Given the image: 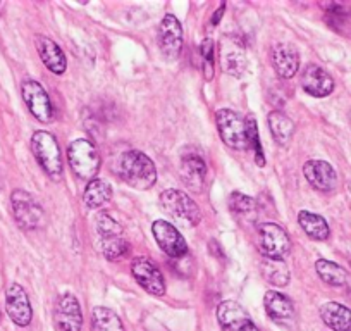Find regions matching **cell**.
<instances>
[{"label": "cell", "instance_id": "obj_1", "mask_svg": "<svg viewBox=\"0 0 351 331\" xmlns=\"http://www.w3.org/2000/svg\"><path fill=\"white\" fill-rule=\"evenodd\" d=\"M116 173L124 183L136 190H148L157 181L154 161L140 150L123 152L116 162Z\"/></svg>", "mask_w": 351, "mask_h": 331}, {"label": "cell", "instance_id": "obj_2", "mask_svg": "<svg viewBox=\"0 0 351 331\" xmlns=\"http://www.w3.org/2000/svg\"><path fill=\"white\" fill-rule=\"evenodd\" d=\"M67 161L74 176L80 180L90 181L95 180L97 173L100 171V154L95 145L86 138L74 140L67 150Z\"/></svg>", "mask_w": 351, "mask_h": 331}, {"label": "cell", "instance_id": "obj_3", "mask_svg": "<svg viewBox=\"0 0 351 331\" xmlns=\"http://www.w3.org/2000/svg\"><path fill=\"white\" fill-rule=\"evenodd\" d=\"M160 204L164 211L184 228H193L202 221L200 207L186 192L169 188L160 195Z\"/></svg>", "mask_w": 351, "mask_h": 331}, {"label": "cell", "instance_id": "obj_4", "mask_svg": "<svg viewBox=\"0 0 351 331\" xmlns=\"http://www.w3.org/2000/svg\"><path fill=\"white\" fill-rule=\"evenodd\" d=\"M32 150L43 171L52 180L59 181L62 176V155L56 137L49 131H36L32 138Z\"/></svg>", "mask_w": 351, "mask_h": 331}, {"label": "cell", "instance_id": "obj_5", "mask_svg": "<svg viewBox=\"0 0 351 331\" xmlns=\"http://www.w3.org/2000/svg\"><path fill=\"white\" fill-rule=\"evenodd\" d=\"M215 123H217L219 135L228 147L234 150L245 152L252 148L248 137L246 119H243L238 113L231 109H221L215 113Z\"/></svg>", "mask_w": 351, "mask_h": 331}, {"label": "cell", "instance_id": "obj_6", "mask_svg": "<svg viewBox=\"0 0 351 331\" xmlns=\"http://www.w3.org/2000/svg\"><path fill=\"white\" fill-rule=\"evenodd\" d=\"M258 251L265 259L285 261L291 252V240L276 222H262L258 225Z\"/></svg>", "mask_w": 351, "mask_h": 331}, {"label": "cell", "instance_id": "obj_7", "mask_svg": "<svg viewBox=\"0 0 351 331\" xmlns=\"http://www.w3.org/2000/svg\"><path fill=\"white\" fill-rule=\"evenodd\" d=\"M12 214L16 222L23 229H36L45 222V212H43L40 202L32 194L25 190H14L11 195Z\"/></svg>", "mask_w": 351, "mask_h": 331}, {"label": "cell", "instance_id": "obj_8", "mask_svg": "<svg viewBox=\"0 0 351 331\" xmlns=\"http://www.w3.org/2000/svg\"><path fill=\"white\" fill-rule=\"evenodd\" d=\"M21 95L33 117H36L40 123H52L53 116H56L52 102H50V97L47 95L45 89L40 85L38 81H25L21 85Z\"/></svg>", "mask_w": 351, "mask_h": 331}, {"label": "cell", "instance_id": "obj_9", "mask_svg": "<svg viewBox=\"0 0 351 331\" xmlns=\"http://www.w3.org/2000/svg\"><path fill=\"white\" fill-rule=\"evenodd\" d=\"M158 47L167 60H176L183 50V28L180 19L172 14H165L158 25Z\"/></svg>", "mask_w": 351, "mask_h": 331}, {"label": "cell", "instance_id": "obj_10", "mask_svg": "<svg viewBox=\"0 0 351 331\" xmlns=\"http://www.w3.org/2000/svg\"><path fill=\"white\" fill-rule=\"evenodd\" d=\"M152 233H154L158 247H160L162 251H164V254H167L169 258L178 259L186 255V240L183 238V235H181V233L176 229V226H172L171 222L158 219V221H155L154 225H152Z\"/></svg>", "mask_w": 351, "mask_h": 331}, {"label": "cell", "instance_id": "obj_11", "mask_svg": "<svg viewBox=\"0 0 351 331\" xmlns=\"http://www.w3.org/2000/svg\"><path fill=\"white\" fill-rule=\"evenodd\" d=\"M131 273H133L134 279L138 285L145 290V292L152 293V295H164L165 293V282L162 273L152 262L148 258H136L131 262Z\"/></svg>", "mask_w": 351, "mask_h": 331}, {"label": "cell", "instance_id": "obj_12", "mask_svg": "<svg viewBox=\"0 0 351 331\" xmlns=\"http://www.w3.org/2000/svg\"><path fill=\"white\" fill-rule=\"evenodd\" d=\"M53 323L59 331H81L83 326V314L80 302L71 293L59 297L53 309Z\"/></svg>", "mask_w": 351, "mask_h": 331}, {"label": "cell", "instance_id": "obj_13", "mask_svg": "<svg viewBox=\"0 0 351 331\" xmlns=\"http://www.w3.org/2000/svg\"><path fill=\"white\" fill-rule=\"evenodd\" d=\"M5 310H8L12 323L18 324V326L25 328L32 323L33 309L32 304H29L28 293L18 283H12L8 292H5Z\"/></svg>", "mask_w": 351, "mask_h": 331}, {"label": "cell", "instance_id": "obj_14", "mask_svg": "<svg viewBox=\"0 0 351 331\" xmlns=\"http://www.w3.org/2000/svg\"><path fill=\"white\" fill-rule=\"evenodd\" d=\"M217 321L222 331H258L246 310L234 300H226L217 307Z\"/></svg>", "mask_w": 351, "mask_h": 331}, {"label": "cell", "instance_id": "obj_15", "mask_svg": "<svg viewBox=\"0 0 351 331\" xmlns=\"http://www.w3.org/2000/svg\"><path fill=\"white\" fill-rule=\"evenodd\" d=\"M302 87L308 95L317 97V99H324V97L330 95L334 90V80L326 69L315 64H308L305 69L302 71Z\"/></svg>", "mask_w": 351, "mask_h": 331}, {"label": "cell", "instance_id": "obj_16", "mask_svg": "<svg viewBox=\"0 0 351 331\" xmlns=\"http://www.w3.org/2000/svg\"><path fill=\"white\" fill-rule=\"evenodd\" d=\"M303 174H305L306 181L312 185L315 190L324 192H332L337 185L336 171L332 166L326 161H308L303 166Z\"/></svg>", "mask_w": 351, "mask_h": 331}, {"label": "cell", "instance_id": "obj_17", "mask_svg": "<svg viewBox=\"0 0 351 331\" xmlns=\"http://www.w3.org/2000/svg\"><path fill=\"white\" fill-rule=\"evenodd\" d=\"M263 307L265 312L271 317L274 323L281 324V326H289L295 321V307L293 302L282 293L276 292V290H269L263 297Z\"/></svg>", "mask_w": 351, "mask_h": 331}, {"label": "cell", "instance_id": "obj_18", "mask_svg": "<svg viewBox=\"0 0 351 331\" xmlns=\"http://www.w3.org/2000/svg\"><path fill=\"white\" fill-rule=\"evenodd\" d=\"M205 176H207V164L197 152L183 155L181 161V178L183 183L190 188L191 192H200L204 188Z\"/></svg>", "mask_w": 351, "mask_h": 331}, {"label": "cell", "instance_id": "obj_19", "mask_svg": "<svg viewBox=\"0 0 351 331\" xmlns=\"http://www.w3.org/2000/svg\"><path fill=\"white\" fill-rule=\"evenodd\" d=\"M272 64L274 69L282 80H291L300 69L298 50L289 43H276L272 47Z\"/></svg>", "mask_w": 351, "mask_h": 331}, {"label": "cell", "instance_id": "obj_20", "mask_svg": "<svg viewBox=\"0 0 351 331\" xmlns=\"http://www.w3.org/2000/svg\"><path fill=\"white\" fill-rule=\"evenodd\" d=\"M36 50L40 54V59L47 66V69L52 71L53 74H62L67 69V60L60 47L49 36L38 35L35 38Z\"/></svg>", "mask_w": 351, "mask_h": 331}, {"label": "cell", "instance_id": "obj_21", "mask_svg": "<svg viewBox=\"0 0 351 331\" xmlns=\"http://www.w3.org/2000/svg\"><path fill=\"white\" fill-rule=\"evenodd\" d=\"M320 317L332 331H351V310L339 302H326L320 307Z\"/></svg>", "mask_w": 351, "mask_h": 331}, {"label": "cell", "instance_id": "obj_22", "mask_svg": "<svg viewBox=\"0 0 351 331\" xmlns=\"http://www.w3.org/2000/svg\"><path fill=\"white\" fill-rule=\"evenodd\" d=\"M221 64L222 69L232 76H241L246 71L245 52L234 42H224L221 49Z\"/></svg>", "mask_w": 351, "mask_h": 331}, {"label": "cell", "instance_id": "obj_23", "mask_svg": "<svg viewBox=\"0 0 351 331\" xmlns=\"http://www.w3.org/2000/svg\"><path fill=\"white\" fill-rule=\"evenodd\" d=\"M112 198V187L104 180H92L86 185L83 201L88 209H99Z\"/></svg>", "mask_w": 351, "mask_h": 331}, {"label": "cell", "instance_id": "obj_24", "mask_svg": "<svg viewBox=\"0 0 351 331\" xmlns=\"http://www.w3.org/2000/svg\"><path fill=\"white\" fill-rule=\"evenodd\" d=\"M298 222L303 228V231L313 240H327L330 235L329 225H327L326 219L319 214H313L308 211H300L298 214Z\"/></svg>", "mask_w": 351, "mask_h": 331}, {"label": "cell", "instance_id": "obj_25", "mask_svg": "<svg viewBox=\"0 0 351 331\" xmlns=\"http://www.w3.org/2000/svg\"><path fill=\"white\" fill-rule=\"evenodd\" d=\"M267 123L272 137L279 145H286L291 140L293 133H295V124L286 114H282L281 111H272L267 117Z\"/></svg>", "mask_w": 351, "mask_h": 331}, {"label": "cell", "instance_id": "obj_26", "mask_svg": "<svg viewBox=\"0 0 351 331\" xmlns=\"http://www.w3.org/2000/svg\"><path fill=\"white\" fill-rule=\"evenodd\" d=\"M92 331H124L119 316L107 307H95L92 310Z\"/></svg>", "mask_w": 351, "mask_h": 331}, {"label": "cell", "instance_id": "obj_27", "mask_svg": "<svg viewBox=\"0 0 351 331\" xmlns=\"http://www.w3.org/2000/svg\"><path fill=\"white\" fill-rule=\"evenodd\" d=\"M317 275L320 276L322 282H326L327 285L332 286H344L348 282V273L341 268L339 264L332 261H327V259H319L315 262Z\"/></svg>", "mask_w": 351, "mask_h": 331}, {"label": "cell", "instance_id": "obj_28", "mask_svg": "<svg viewBox=\"0 0 351 331\" xmlns=\"http://www.w3.org/2000/svg\"><path fill=\"white\" fill-rule=\"evenodd\" d=\"M265 282L274 286H286L289 283V269L285 261H276V259H265L260 266Z\"/></svg>", "mask_w": 351, "mask_h": 331}, {"label": "cell", "instance_id": "obj_29", "mask_svg": "<svg viewBox=\"0 0 351 331\" xmlns=\"http://www.w3.org/2000/svg\"><path fill=\"white\" fill-rule=\"evenodd\" d=\"M324 9H326V21L334 30L341 32V28L350 19V11H348L346 5L337 4V2H329V4H324Z\"/></svg>", "mask_w": 351, "mask_h": 331}, {"label": "cell", "instance_id": "obj_30", "mask_svg": "<svg viewBox=\"0 0 351 331\" xmlns=\"http://www.w3.org/2000/svg\"><path fill=\"white\" fill-rule=\"evenodd\" d=\"M128 249H130V245H128L124 236H114V238L102 240V252L109 261H117L119 258H123L128 252Z\"/></svg>", "mask_w": 351, "mask_h": 331}, {"label": "cell", "instance_id": "obj_31", "mask_svg": "<svg viewBox=\"0 0 351 331\" xmlns=\"http://www.w3.org/2000/svg\"><path fill=\"white\" fill-rule=\"evenodd\" d=\"M97 229H99L102 240L114 238V236H123L124 233L123 226H121L117 221H114V219L110 218L109 214H106V212L97 218Z\"/></svg>", "mask_w": 351, "mask_h": 331}, {"label": "cell", "instance_id": "obj_32", "mask_svg": "<svg viewBox=\"0 0 351 331\" xmlns=\"http://www.w3.org/2000/svg\"><path fill=\"white\" fill-rule=\"evenodd\" d=\"M246 128H248V137H250V144H252V148L255 150V162L263 168L265 166V159H263V152H262V145H260V137H258V130H256V123L253 117H248L246 119Z\"/></svg>", "mask_w": 351, "mask_h": 331}, {"label": "cell", "instance_id": "obj_33", "mask_svg": "<svg viewBox=\"0 0 351 331\" xmlns=\"http://www.w3.org/2000/svg\"><path fill=\"white\" fill-rule=\"evenodd\" d=\"M229 207L234 212H239V214H246V212L255 211L256 202L253 201L252 197H248V195L234 192V194H231V197H229Z\"/></svg>", "mask_w": 351, "mask_h": 331}, {"label": "cell", "instance_id": "obj_34", "mask_svg": "<svg viewBox=\"0 0 351 331\" xmlns=\"http://www.w3.org/2000/svg\"><path fill=\"white\" fill-rule=\"evenodd\" d=\"M214 54H215L214 42H212L210 38H207L204 43H202V59H204L205 62V78H207V80H212V76H214V60H215Z\"/></svg>", "mask_w": 351, "mask_h": 331}, {"label": "cell", "instance_id": "obj_35", "mask_svg": "<svg viewBox=\"0 0 351 331\" xmlns=\"http://www.w3.org/2000/svg\"><path fill=\"white\" fill-rule=\"evenodd\" d=\"M224 9H226V4L224 2H222L221 4V8H219V11H215L214 12V18H212V25H217L219 21H221V18H222V12H224Z\"/></svg>", "mask_w": 351, "mask_h": 331}, {"label": "cell", "instance_id": "obj_36", "mask_svg": "<svg viewBox=\"0 0 351 331\" xmlns=\"http://www.w3.org/2000/svg\"><path fill=\"white\" fill-rule=\"evenodd\" d=\"M0 8H2V4H0Z\"/></svg>", "mask_w": 351, "mask_h": 331}]
</instances>
